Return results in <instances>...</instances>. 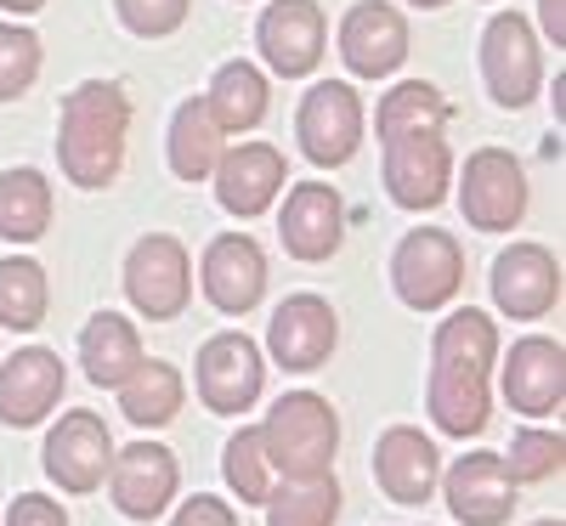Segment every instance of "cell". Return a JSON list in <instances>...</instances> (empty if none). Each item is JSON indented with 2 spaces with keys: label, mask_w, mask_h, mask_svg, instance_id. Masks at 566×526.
Returning a JSON list of instances; mask_svg holds the SVG:
<instances>
[{
  "label": "cell",
  "mask_w": 566,
  "mask_h": 526,
  "mask_svg": "<svg viewBox=\"0 0 566 526\" xmlns=\"http://www.w3.org/2000/svg\"><path fill=\"white\" fill-rule=\"evenodd\" d=\"M431 357L437 362H464V368H488L499 362V323L476 306H464L453 317H442L437 328V340H431Z\"/></svg>",
  "instance_id": "obj_32"
},
{
  "label": "cell",
  "mask_w": 566,
  "mask_h": 526,
  "mask_svg": "<svg viewBox=\"0 0 566 526\" xmlns=\"http://www.w3.org/2000/svg\"><path fill=\"white\" fill-rule=\"evenodd\" d=\"M499 459H504L515 487H538V482H555V475H560L566 442H560V430H515Z\"/></svg>",
  "instance_id": "obj_34"
},
{
  "label": "cell",
  "mask_w": 566,
  "mask_h": 526,
  "mask_svg": "<svg viewBox=\"0 0 566 526\" xmlns=\"http://www.w3.org/2000/svg\"><path fill=\"white\" fill-rule=\"evenodd\" d=\"M391 290L408 312H442L464 290V250L442 227H413L391 255Z\"/></svg>",
  "instance_id": "obj_3"
},
{
  "label": "cell",
  "mask_w": 566,
  "mask_h": 526,
  "mask_svg": "<svg viewBox=\"0 0 566 526\" xmlns=\"http://www.w3.org/2000/svg\"><path fill=\"white\" fill-rule=\"evenodd\" d=\"M221 475H227V487L239 493V504H266L272 487H277V475L266 464V448H261V430L244 424V430H232L227 448H221Z\"/></svg>",
  "instance_id": "obj_33"
},
{
  "label": "cell",
  "mask_w": 566,
  "mask_h": 526,
  "mask_svg": "<svg viewBox=\"0 0 566 526\" xmlns=\"http://www.w3.org/2000/svg\"><path fill=\"white\" fill-rule=\"evenodd\" d=\"M442 498L453 509L459 526H504L515 515V482L499 453H459L448 470H442Z\"/></svg>",
  "instance_id": "obj_17"
},
{
  "label": "cell",
  "mask_w": 566,
  "mask_h": 526,
  "mask_svg": "<svg viewBox=\"0 0 566 526\" xmlns=\"http://www.w3.org/2000/svg\"><path fill=\"white\" fill-rule=\"evenodd\" d=\"M255 45H261V63L277 80H306L317 74L323 52H328V23L317 0H272L255 23Z\"/></svg>",
  "instance_id": "obj_10"
},
{
  "label": "cell",
  "mask_w": 566,
  "mask_h": 526,
  "mask_svg": "<svg viewBox=\"0 0 566 526\" xmlns=\"http://www.w3.org/2000/svg\"><path fill=\"white\" fill-rule=\"evenodd\" d=\"M448 119H453V108L431 80H402L380 97V108H374V136L391 141V136H408V130H448Z\"/></svg>",
  "instance_id": "obj_29"
},
{
  "label": "cell",
  "mask_w": 566,
  "mask_h": 526,
  "mask_svg": "<svg viewBox=\"0 0 566 526\" xmlns=\"http://www.w3.org/2000/svg\"><path fill=\"white\" fill-rule=\"evenodd\" d=\"M374 482L391 504H424L437 498L442 482V453L424 436L419 424H391L380 442H374Z\"/></svg>",
  "instance_id": "obj_22"
},
{
  "label": "cell",
  "mask_w": 566,
  "mask_h": 526,
  "mask_svg": "<svg viewBox=\"0 0 566 526\" xmlns=\"http://www.w3.org/2000/svg\"><path fill=\"white\" fill-rule=\"evenodd\" d=\"M7 526H69V509L57 498H45V493H23L7 515Z\"/></svg>",
  "instance_id": "obj_38"
},
{
  "label": "cell",
  "mask_w": 566,
  "mask_h": 526,
  "mask_svg": "<svg viewBox=\"0 0 566 526\" xmlns=\"http://www.w3.org/2000/svg\"><path fill=\"white\" fill-rule=\"evenodd\" d=\"M295 136H301V154H306L317 170L352 165L357 148H363V97H357V85H346V80H317L306 97H301Z\"/></svg>",
  "instance_id": "obj_5"
},
{
  "label": "cell",
  "mask_w": 566,
  "mask_h": 526,
  "mask_svg": "<svg viewBox=\"0 0 566 526\" xmlns=\"http://www.w3.org/2000/svg\"><path fill=\"white\" fill-rule=\"evenodd\" d=\"M40 80V34L23 23H0V103H18Z\"/></svg>",
  "instance_id": "obj_35"
},
{
  "label": "cell",
  "mask_w": 566,
  "mask_h": 526,
  "mask_svg": "<svg viewBox=\"0 0 566 526\" xmlns=\"http://www.w3.org/2000/svg\"><path fill=\"white\" fill-rule=\"evenodd\" d=\"M142 357H148V351H142V334L119 312H97L80 328V362H85V379L97 391H119L125 379L136 374Z\"/></svg>",
  "instance_id": "obj_24"
},
{
  "label": "cell",
  "mask_w": 566,
  "mask_h": 526,
  "mask_svg": "<svg viewBox=\"0 0 566 526\" xmlns=\"http://www.w3.org/2000/svg\"><path fill=\"white\" fill-rule=\"evenodd\" d=\"M108 464H114V436L103 413L91 408H69L52 430H45V448H40V470L57 482V493H97L108 482Z\"/></svg>",
  "instance_id": "obj_6"
},
{
  "label": "cell",
  "mask_w": 566,
  "mask_h": 526,
  "mask_svg": "<svg viewBox=\"0 0 566 526\" xmlns=\"http://www.w3.org/2000/svg\"><path fill=\"white\" fill-rule=\"evenodd\" d=\"M261 448L266 464L283 482H312V475H335V453H340V413L317 391H290L266 408Z\"/></svg>",
  "instance_id": "obj_2"
},
{
  "label": "cell",
  "mask_w": 566,
  "mask_h": 526,
  "mask_svg": "<svg viewBox=\"0 0 566 526\" xmlns=\"http://www.w3.org/2000/svg\"><path fill=\"white\" fill-rule=\"evenodd\" d=\"M221 154H227V130L216 125L210 103L205 97H187L176 108V119H170V170L181 181H210L216 165H221Z\"/></svg>",
  "instance_id": "obj_26"
},
{
  "label": "cell",
  "mask_w": 566,
  "mask_h": 526,
  "mask_svg": "<svg viewBox=\"0 0 566 526\" xmlns=\"http://www.w3.org/2000/svg\"><path fill=\"white\" fill-rule=\"evenodd\" d=\"M45 306H52V277H45L40 261H29V255L0 261V328L29 334L45 323Z\"/></svg>",
  "instance_id": "obj_30"
},
{
  "label": "cell",
  "mask_w": 566,
  "mask_h": 526,
  "mask_svg": "<svg viewBox=\"0 0 566 526\" xmlns=\"http://www.w3.org/2000/svg\"><path fill=\"white\" fill-rule=\"evenodd\" d=\"M266 526H335L340 520V482L335 475H312V482H283L261 504Z\"/></svg>",
  "instance_id": "obj_31"
},
{
  "label": "cell",
  "mask_w": 566,
  "mask_h": 526,
  "mask_svg": "<svg viewBox=\"0 0 566 526\" xmlns=\"http://www.w3.org/2000/svg\"><path fill=\"white\" fill-rule=\"evenodd\" d=\"M340 63L357 80H391L408 63V18L391 0H357L340 18Z\"/></svg>",
  "instance_id": "obj_14"
},
{
  "label": "cell",
  "mask_w": 566,
  "mask_h": 526,
  "mask_svg": "<svg viewBox=\"0 0 566 526\" xmlns=\"http://www.w3.org/2000/svg\"><path fill=\"white\" fill-rule=\"evenodd\" d=\"M533 526H560V515H555V520H533Z\"/></svg>",
  "instance_id": "obj_42"
},
{
  "label": "cell",
  "mask_w": 566,
  "mask_h": 526,
  "mask_svg": "<svg viewBox=\"0 0 566 526\" xmlns=\"http://www.w3.org/2000/svg\"><path fill=\"white\" fill-rule=\"evenodd\" d=\"M0 7H7L12 18H29V12H40V7H45V0H0Z\"/></svg>",
  "instance_id": "obj_40"
},
{
  "label": "cell",
  "mask_w": 566,
  "mask_h": 526,
  "mask_svg": "<svg viewBox=\"0 0 566 526\" xmlns=\"http://www.w3.org/2000/svg\"><path fill=\"white\" fill-rule=\"evenodd\" d=\"M125 295L148 323H170L187 312V301H193V255L181 250V238L170 232L136 238L125 261Z\"/></svg>",
  "instance_id": "obj_4"
},
{
  "label": "cell",
  "mask_w": 566,
  "mask_h": 526,
  "mask_svg": "<svg viewBox=\"0 0 566 526\" xmlns=\"http://www.w3.org/2000/svg\"><path fill=\"white\" fill-rule=\"evenodd\" d=\"M277 238L295 261L317 266L328 261L340 244H346V204L328 181H295L290 199H283V215H277Z\"/></svg>",
  "instance_id": "obj_20"
},
{
  "label": "cell",
  "mask_w": 566,
  "mask_h": 526,
  "mask_svg": "<svg viewBox=\"0 0 566 526\" xmlns=\"http://www.w3.org/2000/svg\"><path fill=\"white\" fill-rule=\"evenodd\" d=\"M125 136H130V97L114 80H85L63 97L57 114V165L74 187L97 193L125 170Z\"/></svg>",
  "instance_id": "obj_1"
},
{
  "label": "cell",
  "mask_w": 566,
  "mask_h": 526,
  "mask_svg": "<svg viewBox=\"0 0 566 526\" xmlns=\"http://www.w3.org/2000/svg\"><path fill=\"white\" fill-rule=\"evenodd\" d=\"M482 80L499 108H527L544 91V52L538 29L522 12H499L482 29Z\"/></svg>",
  "instance_id": "obj_8"
},
{
  "label": "cell",
  "mask_w": 566,
  "mask_h": 526,
  "mask_svg": "<svg viewBox=\"0 0 566 526\" xmlns=\"http://www.w3.org/2000/svg\"><path fill=\"white\" fill-rule=\"evenodd\" d=\"M538 23L555 45H566V0H538Z\"/></svg>",
  "instance_id": "obj_39"
},
{
  "label": "cell",
  "mask_w": 566,
  "mask_h": 526,
  "mask_svg": "<svg viewBox=\"0 0 566 526\" xmlns=\"http://www.w3.org/2000/svg\"><path fill=\"white\" fill-rule=\"evenodd\" d=\"M176 487H181V470H176V453L170 448H159V442L114 448L108 493H114V509L125 520H159L176 504Z\"/></svg>",
  "instance_id": "obj_13"
},
{
  "label": "cell",
  "mask_w": 566,
  "mask_h": 526,
  "mask_svg": "<svg viewBox=\"0 0 566 526\" xmlns=\"http://www.w3.org/2000/svg\"><path fill=\"white\" fill-rule=\"evenodd\" d=\"M340 346V317L323 295H290L272 323H266V357L283 368V374H312L335 357Z\"/></svg>",
  "instance_id": "obj_12"
},
{
  "label": "cell",
  "mask_w": 566,
  "mask_h": 526,
  "mask_svg": "<svg viewBox=\"0 0 566 526\" xmlns=\"http://www.w3.org/2000/svg\"><path fill=\"white\" fill-rule=\"evenodd\" d=\"M193 386H199V402L210 413H244L266 391V357L239 328L210 334L199 346V362H193Z\"/></svg>",
  "instance_id": "obj_9"
},
{
  "label": "cell",
  "mask_w": 566,
  "mask_h": 526,
  "mask_svg": "<svg viewBox=\"0 0 566 526\" xmlns=\"http://www.w3.org/2000/svg\"><path fill=\"white\" fill-rule=\"evenodd\" d=\"M52 227V181L34 165L0 170V238L7 244H34Z\"/></svg>",
  "instance_id": "obj_28"
},
{
  "label": "cell",
  "mask_w": 566,
  "mask_h": 526,
  "mask_svg": "<svg viewBox=\"0 0 566 526\" xmlns=\"http://www.w3.org/2000/svg\"><path fill=\"white\" fill-rule=\"evenodd\" d=\"M283 181H290V159H283L272 141H239L227 148L216 165V204L239 221H255L277 204Z\"/></svg>",
  "instance_id": "obj_18"
},
{
  "label": "cell",
  "mask_w": 566,
  "mask_h": 526,
  "mask_svg": "<svg viewBox=\"0 0 566 526\" xmlns=\"http://www.w3.org/2000/svg\"><path fill=\"white\" fill-rule=\"evenodd\" d=\"M453 187V148L442 130H408L386 141V193L402 210H437Z\"/></svg>",
  "instance_id": "obj_11"
},
{
  "label": "cell",
  "mask_w": 566,
  "mask_h": 526,
  "mask_svg": "<svg viewBox=\"0 0 566 526\" xmlns=\"http://www.w3.org/2000/svg\"><path fill=\"white\" fill-rule=\"evenodd\" d=\"M527 170L515 154L504 148H476L464 159V176H459V210L476 232H510L522 227L527 215Z\"/></svg>",
  "instance_id": "obj_7"
},
{
  "label": "cell",
  "mask_w": 566,
  "mask_h": 526,
  "mask_svg": "<svg viewBox=\"0 0 566 526\" xmlns=\"http://www.w3.org/2000/svg\"><path fill=\"white\" fill-rule=\"evenodd\" d=\"M199 283H205V301L221 317H244L261 306L266 295V255L250 232H221L210 238V250L199 261Z\"/></svg>",
  "instance_id": "obj_15"
},
{
  "label": "cell",
  "mask_w": 566,
  "mask_h": 526,
  "mask_svg": "<svg viewBox=\"0 0 566 526\" xmlns=\"http://www.w3.org/2000/svg\"><path fill=\"white\" fill-rule=\"evenodd\" d=\"M114 12L130 34L142 40H165L187 23V12H193V0H114Z\"/></svg>",
  "instance_id": "obj_36"
},
{
  "label": "cell",
  "mask_w": 566,
  "mask_h": 526,
  "mask_svg": "<svg viewBox=\"0 0 566 526\" xmlns=\"http://www.w3.org/2000/svg\"><path fill=\"white\" fill-rule=\"evenodd\" d=\"M424 408L442 436H482L493 419V391H488V368H464V362H431L424 379Z\"/></svg>",
  "instance_id": "obj_23"
},
{
  "label": "cell",
  "mask_w": 566,
  "mask_h": 526,
  "mask_svg": "<svg viewBox=\"0 0 566 526\" xmlns=\"http://www.w3.org/2000/svg\"><path fill=\"white\" fill-rule=\"evenodd\" d=\"M170 526H239V515H232V504L227 498H210V493H193L181 509H176V520Z\"/></svg>",
  "instance_id": "obj_37"
},
{
  "label": "cell",
  "mask_w": 566,
  "mask_h": 526,
  "mask_svg": "<svg viewBox=\"0 0 566 526\" xmlns=\"http://www.w3.org/2000/svg\"><path fill=\"white\" fill-rule=\"evenodd\" d=\"M408 7H424V12H437V7H448V0H408Z\"/></svg>",
  "instance_id": "obj_41"
},
{
  "label": "cell",
  "mask_w": 566,
  "mask_h": 526,
  "mask_svg": "<svg viewBox=\"0 0 566 526\" xmlns=\"http://www.w3.org/2000/svg\"><path fill=\"white\" fill-rule=\"evenodd\" d=\"M181 402H187V379H181L170 362H159V357H142L136 374L119 386V413H125L136 430L170 424V419L181 413Z\"/></svg>",
  "instance_id": "obj_27"
},
{
  "label": "cell",
  "mask_w": 566,
  "mask_h": 526,
  "mask_svg": "<svg viewBox=\"0 0 566 526\" xmlns=\"http://www.w3.org/2000/svg\"><path fill=\"white\" fill-rule=\"evenodd\" d=\"M205 103H210V114H216V125L232 136V130H255L261 119H266V108H272V85H266V74L255 69V63H244V57H232V63H221L216 69V80H210V91H205Z\"/></svg>",
  "instance_id": "obj_25"
},
{
  "label": "cell",
  "mask_w": 566,
  "mask_h": 526,
  "mask_svg": "<svg viewBox=\"0 0 566 526\" xmlns=\"http://www.w3.org/2000/svg\"><path fill=\"white\" fill-rule=\"evenodd\" d=\"M499 386H504V402L522 419L560 413V402H566V351H560V340H544V334L515 340L510 357H504Z\"/></svg>",
  "instance_id": "obj_21"
},
{
  "label": "cell",
  "mask_w": 566,
  "mask_h": 526,
  "mask_svg": "<svg viewBox=\"0 0 566 526\" xmlns=\"http://www.w3.org/2000/svg\"><path fill=\"white\" fill-rule=\"evenodd\" d=\"M493 306L515 323H538L560 306V261L544 244H510L493 261Z\"/></svg>",
  "instance_id": "obj_19"
},
{
  "label": "cell",
  "mask_w": 566,
  "mask_h": 526,
  "mask_svg": "<svg viewBox=\"0 0 566 526\" xmlns=\"http://www.w3.org/2000/svg\"><path fill=\"white\" fill-rule=\"evenodd\" d=\"M69 368L52 346H23L12 351V362H0V424L12 430H34L52 419V408L63 402Z\"/></svg>",
  "instance_id": "obj_16"
}]
</instances>
